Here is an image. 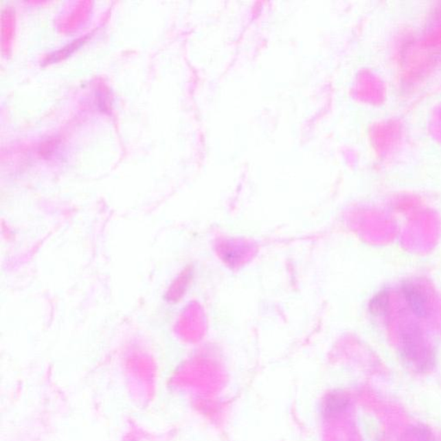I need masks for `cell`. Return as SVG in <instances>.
<instances>
[{
  "label": "cell",
  "mask_w": 441,
  "mask_h": 441,
  "mask_svg": "<svg viewBox=\"0 0 441 441\" xmlns=\"http://www.w3.org/2000/svg\"><path fill=\"white\" fill-rule=\"evenodd\" d=\"M401 354L403 359L419 372L432 368L434 356L427 348L422 333L415 325H408L401 334Z\"/></svg>",
  "instance_id": "6da1fadb"
},
{
  "label": "cell",
  "mask_w": 441,
  "mask_h": 441,
  "mask_svg": "<svg viewBox=\"0 0 441 441\" xmlns=\"http://www.w3.org/2000/svg\"><path fill=\"white\" fill-rule=\"evenodd\" d=\"M402 291L413 313L420 318L426 317L429 312V304L422 288L418 284L406 281L402 284Z\"/></svg>",
  "instance_id": "7a4b0ae2"
},
{
  "label": "cell",
  "mask_w": 441,
  "mask_h": 441,
  "mask_svg": "<svg viewBox=\"0 0 441 441\" xmlns=\"http://www.w3.org/2000/svg\"><path fill=\"white\" fill-rule=\"evenodd\" d=\"M349 399L344 393H331L324 400V413L327 417H335L341 415L348 408Z\"/></svg>",
  "instance_id": "3957f363"
},
{
  "label": "cell",
  "mask_w": 441,
  "mask_h": 441,
  "mask_svg": "<svg viewBox=\"0 0 441 441\" xmlns=\"http://www.w3.org/2000/svg\"><path fill=\"white\" fill-rule=\"evenodd\" d=\"M371 314L378 317H385L389 310V293L387 290L379 291L372 297L369 304Z\"/></svg>",
  "instance_id": "277c9868"
}]
</instances>
